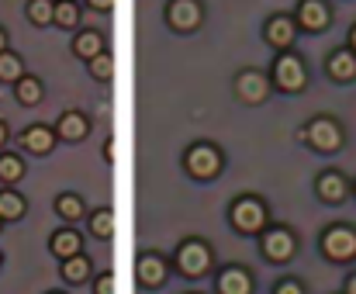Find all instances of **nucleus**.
Returning <instances> with one entry per match:
<instances>
[{
  "label": "nucleus",
  "instance_id": "f257e3e1",
  "mask_svg": "<svg viewBox=\"0 0 356 294\" xmlns=\"http://www.w3.org/2000/svg\"><path fill=\"white\" fill-rule=\"evenodd\" d=\"M218 170H222V156H218V149L194 146L191 152H187V173H191V177H197V180H211Z\"/></svg>",
  "mask_w": 356,
  "mask_h": 294
},
{
  "label": "nucleus",
  "instance_id": "f03ea898",
  "mask_svg": "<svg viewBox=\"0 0 356 294\" xmlns=\"http://www.w3.org/2000/svg\"><path fill=\"white\" fill-rule=\"evenodd\" d=\"M232 225H236L242 236L259 232V229L266 225V211H263V204H259V201H252V197L238 201L236 208H232Z\"/></svg>",
  "mask_w": 356,
  "mask_h": 294
},
{
  "label": "nucleus",
  "instance_id": "7ed1b4c3",
  "mask_svg": "<svg viewBox=\"0 0 356 294\" xmlns=\"http://www.w3.org/2000/svg\"><path fill=\"white\" fill-rule=\"evenodd\" d=\"M273 83H277L280 90H287V94H298V90L305 87V66H301V59L280 56L277 66H273Z\"/></svg>",
  "mask_w": 356,
  "mask_h": 294
},
{
  "label": "nucleus",
  "instance_id": "20e7f679",
  "mask_svg": "<svg viewBox=\"0 0 356 294\" xmlns=\"http://www.w3.org/2000/svg\"><path fill=\"white\" fill-rule=\"evenodd\" d=\"M177 267L187 274V277H201L208 267H211V253L204 243H184L180 253H177Z\"/></svg>",
  "mask_w": 356,
  "mask_h": 294
},
{
  "label": "nucleus",
  "instance_id": "39448f33",
  "mask_svg": "<svg viewBox=\"0 0 356 294\" xmlns=\"http://www.w3.org/2000/svg\"><path fill=\"white\" fill-rule=\"evenodd\" d=\"M305 136H308L312 146L322 149V152H336V149L343 146V132H339V125H332V122H325V118L312 122V129H308Z\"/></svg>",
  "mask_w": 356,
  "mask_h": 294
},
{
  "label": "nucleus",
  "instance_id": "423d86ee",
  "mask_svg": "<svg viewBox=\"0 0 356 294\" xmlns=\"http://www.w3.org/2000/svg\"><path fill=\"white\" fill-rule=\"evenodd\" d=\"M236 90H238V97H242L245 104H259V101H266V94H270V83H266V76H263V73H256V70H245V73H238Z\"/></svg>",
  "mask_w": 356,
  "mask_h": 294
},
{
  "label": "nucleus",
  "instance_id": "0eeeda50",
  "mask_svg": "<svg viewBox=\"0 0 356 294\" xmlns=\"http://www.w3.org/2000/svg\"><path fill=\"white\" fill-rule=\"evenodd\" d=\"M201 3L197 0H173L170 3V24L177 28V31H191V28H197L201 24Z\"/></svg>",
  "mask_w": 356,
  "mask_h": 294
},
{
  "label": "nucleus",
  "instance_id": "6e6552de",
  "mask_svg": "<svg viewBox=\"0 0 356 294\" xmlns=\"http://www.w3.org/2000/svg\"><path fill=\"white\" fill-rule=\"evenodd\" d=\"M263 253H266V260H273V263L291 260V256H294V236H291L287 229H273V232L263 239Z\"/></svg>",
  "mask_w": 356,
  "mask_h": 294
},
{
  "label": "nucleus",
  "instance_id": "1a4fd4ad",
  "mask_svg": "<svg viewBox=\"0 0 356 294\" xmlns=\"http://www.w3.org/2000/svg\"><path fill=\"white\" fill-rule=\"evenodd\" d=\"M322 246H325V253H329L332 260H353L356 256V236L350 229H332Z\"/></svg>",
  "mask_w": 356,
  "mask_h": 294
},
{
  "label": "nucleus",
  "instance_id": "9d476101",
  "mask_svg": "<svg viewBox=\"0 0 356 294\" xmlns=\"http://www.w3.org/2000/svg\"><path fill=\"white\" fill-rule=\"evenodd\" d=\"M298 24L308 28V31H322L329 24V7L322 0H305L301 10H298Z\"/></svg>",
  "mask_w": 356,
  "mask_h": 294
},
{
  "label": "nucleus",
  "instance_id": "9b49d317",
  "mask_svg": "<svg viewBox=\"0 0 356 294\" xmlns=\"http://www.w3.org/2000/svg\"><path fill=\"white\" fill-rule=\"evenodd\" d=\"M294 21H287V17H270L266 21V42L273 45V49H287L291 42H294Z\"/></svg>",
  "mask_w": 356,
  "mask_h": 294
},
{
  "label": "nucleus",
  "instance_id": "f8f14e48",
  "mask_svg": "<svg viewBox=\"0 0 356 294\" xmlns=\"http://www.w3.org/2000/svg\"><path fill=\"white\" fill-rule=\"evenodd\" d=\"M56 146V132L52 129H45V125H35V129H28L24 132V149L28 152H38V156H45L49 149Z\"/></svg>",
  "mask_w": 356,
  "mask_h": 294
},
{
  "label": "nucleus",
  "instance_id": "ddd939ff",
  "mask_svg": "<svg viewBox=\"0 0 356 294\" xmlns=\"http://www.w3.org/2000/svg\"><path fill=\"white\" fill-rule=\"evenodd\" d=\"M56 136H59V139H66V142H76V139H83V136H87V118H83V115H76V111L63 115V118H59V129H56Z\"/></svg>",
  "mask_w": 356,
  "mask_h": 294
},
{
  "label": "nucleus",
  "instance_id": "4468645a",
  "mask_svg": "<svg viewBox=\"0 0 356 294\" xmlns=\"http://www.w3.org/2000/svg\"><path fill=\"white\" fill-rule=\"evenodd\" d=\"M252 291V277L245 270H225L218 277V294H249Z\"/></svg>",
  "mask_w": 356,
  "mask_h": 294
},
{
  "label": "nucleus",
  "instance_id": "2eb2a0df",
  "mask_svg": "<svg viewBox=\"0 0 356 294\" xmlns=\"http://www.w3.org/2000/svg\"><path fill=\"white\" fill-rule=\"evenodd\" d=\"M73 52H76L80 59H94V56H101V52H104V42H101V35H97V31H83V35H76Z\"/></svg>",
  "mask_w": 356,
  "mask_h": 294
},
{
  "label": "nucleus",
  "instance_id": "dca6fc26",
  "mask_svg": "<svg viewBox=\"0 0 356 294\" xmlns=\"http://www.w3.org/2000/svg\"><path fill=\"white\" fill-rule=\"evenodd\" d=\"M318 194H322L325 201H343V197H346V180H343L339 173H325V177L318 180Z\"/></svg>",
  "mask_w": 356,
  "mask_h": 294
},
{
  "label": "nucleus",
  "instance_id": "f3484780",
  "mask_svg": "<svg viewBox=\"0 0 356 294\" xmlns=\"http://www.w3.org/2000/svg\"><path fill=\"white\" fill-rule=\"evenodd\" d=\"M138 281H142L145 288H156V284H163V260H156V256H145V260H138Z\"/></svg>",
  "mask_w": 356,
  "mask_h": 294
},
{
  "label": "nucleus",
  "instance_id": "a211bd4d",
  "mask_svg": "<svg viewBox=\"0 0 356 294\" xmlns=\"http://www.w3.org/2000/svg\"><path fill=\"white\" fill-rule=\"evenodd\" d=\"M329 73H332L336 80H353L356 76V56H350V52H336V56L329 59Z\"/></svg>",
  "mask_w": 356,
  "mask_h": 294
},
{
  "label": "nucleus",
  "instance_id": "6ab92c4d",
  "mask_svg": "<svg viewBox=\"0 0 356 294\" xmlns=\"http://www.w3.org/2000/svg\"><path fill=\"white\" fill-rule=\"evenodd\" d=\"M17 101H21L24 108H35V104L42 101V83H38L35 76H21V80H17Z\"/></svg>",
  "mask_w": 356,
  "mask_h": 294
},
{
  "label": "nucleus",
  "instance_id": "aec40b11",
  "mask_svg": "<svg viewBox=\"0 0 356 294\" xmlns=\"http://www.w3.org/2000/svg\"><path fill=\"white\" fill-rule=\"evenodd\" d=\"M76 250H80V236L76 232H56L52 236V253L56 256L70 260V256H76Z\"/></svg>",
  "mask_w": 356,
  "mask_h": 294
},
{
  "label": "nucleus",
  "instance_id": "412c9836",
  "mask_svg": "<svg viewBox=\"0 0 356 294\" xmlns=\"http://www.w3.org/2000/svg\"><path fill=\"white\" fill-rule=\"evenodd\" d=\"M21 215H24V201H21V194L3 190V194H0V218H3V222H14V218H21Z\"/></svg>",
  "mask_w": 356,
  "mask_h": 294
},
{
  "label": "nucleus",
  "instance_id": "4be33fe9",
  "mask_svg": "<svg viewBox=\"0 0 356 294\" xmlns=\"http://www.w3.org/2000/svg\"><path fill=\"white\" fill-rule=\"evenodd\" d=\"M28 17L35 24H52L56 21V3L52 0H31L28 3Z\"/></svg>",
  "mask_w": 356,
  "mask_h": 294
},
{
  "label": "nucleus",
  "instance_id": "5701e85b",
  "mask_svg": "<svg viewBox=\"0 0 356 294\" xmlns=\"http://www.w3.org/2000/svg\"><path fill=\"white\" fill-rule=\"evenodd\" d=\"M17 80H21V59L0 52V83H17Z\"/></svg>",
  "mask_w": 356,
  "mask_h": 294
},
{
  "label": "nucleus",
  "instance_id": "b1692460",
  "mask_svg": "<svg viewBox=\"0 0 356 294\" xmlns=\"http://www.w3.org/2000/svg\"><path fill=\"white\" fill-rule=\"evenodd\" d=\"M90 232H94L97 239H111V236H115V215H111V211H97V215L90 218Z\"/></svg>",
  "mask_w": 356,
  "mask_h": 294
},
{
  "label": "nucleus",
  "instance_id": "393cba45",
  "mask_svg": "<svg viewBox=\"0 0 356 294\" xmlns=\"http://www.w3.org/2000/svg\"><path fill=\"white\" fill-rule=\"evenodd\" d=\"M87 274H90V263H87L83 256H70V260H66V267H63V277H66L70 284H80Z\"/></svg>",
  "mask_w": 356,
  "mask_h": 294
},
{
  "label": "nucleus",
  "instance_id": "a878e982",
  "mask_svg": "<svg viewBox=\"0 0 356 294\" xmlns=\"http://www.w3.org/2000/svg\"><path fill=\"white\" fill-rule=\"evenodd\" d=\"M21 177H24L21 159H17V156H0V180H3V183H17Z\"/></svg>",
  "mask_w": 356,
  "mask_h": 294
},
{
  "label": "nucleus",
  "instance_id": "bb28decb",
  "mask_svg": "<svg viewBox=\"0 0 356 294\" xmlns=\"http://www.w3.org/2000/svg\"><path fill=\"white\" fill-rule=\"evenodd\" d=\"M56 211H59L63 218H70V222H73V218H80V215H83V201H80L76 194H63V197L56 201Z\"/></svg>",
  "mask_w": 356,
  "mask_h": 294
},
{
  "label": "nucleus",
  "instance_id": "cd10ccee",
  "mask_svg": "<svg viewBox=\"0 0 356 294\" xmlns=\"http://www.w3.org/2000/svg\"><path fill=\"white\" fill-rule=\"evenodd\" d=\"M76 17H80V14H76V3H73V0H59V3H56V24H59V28H73Z\"/></svg>",
  "mask_w": 356,
  "mask_h": 294
},
{
  "label": "nucleus",
  "instance_id": "c85d7f7f",
  "mask_svg": "<svg viewBox=\"0 0 356 294\" xmlns=\"http://www.w3.org/2000/svg\"><path fill=\"white\" fill-rule=\"evenodd\" d=\"M90 73H94L97 80H108V76L115 73V59H111V56H104V52H101V56H94V59H90Z\"/></svg>",
  "mask_w": 356,
  "mask_h": 294
},
{
  "label": "nucleus",
  "instance_id": "c756f323",
  "mask_svg": "<svg viewBox=\"0 0 356 294\" xmlns=\"http://www.w3.org/2000/svg\"><path fill=\"white\" fill-rule=\"evenodd\" d=\"M97 294H115V277H101L97 281Z\"/></svg>",
  "mask_w": 356,
  "mask_h": 294
},
{
  "label": "nucleus",
  "instance_id": "7c9ffc66",
  "mask_svg": "<svg viewBox=\"0 0 356 294\" xmlns=\"http://www.w3.org/2000/svg\"><path fill=\"white\" fill-rule=\"evenodd\" d=\"M273 294H301V288L287 281V284H280V288H277V291H273Z\"/></svg>",
  "mask_w": 356,
  "mask_h": 294
},
{
  "label": "nucleus",
  "instance_id": "2f4dec72",
  "mask_svg": "<svg viewBox=\"0 0 356 294\" xmlns=\"http://www.w3.org/2000/svg\"><path fill=\"white\" fill-rule=\"evenodd\" d=\"M115 156H118V149H115V139H111V142L104 146V159H115Z\"/></svg>",
  "mask_w": 356,
  "mask_h": 294
},
{
  "label": "nucleus",
  "instance_id": "473e14b6",
  "mask_svg": "<svg viewBox=\"0 0 356 294\" xmlns=\"http://www.w3.org/2000/svg\"><path fill=\"white\" fill-rule=\"evenodd\" d=\"M90 3H94V7H97V10H108V7H111V3H115V0H90Z\"/></svg>",
  "mask_w": 356,
  "mask_h": 294
},
{
  "label": "nucleus",
  "instance_id": "72a5a7b5",
  "mask_svg": "<svg viewBox=\"0 0 356 294\" xmlns=\"http://www.w3.org/2000/svg\"><path fill=\"white\" fill-rule=\"evenodd\" d=\"M3 139H7V125L0 122V146H3Z\"/></svg>",
  "mask_w": 356,
  "mask_h": 294
},
{
  "label": "nucleus",
  "instance_id": "f704fd0d",
  "mask_svg": "<svg viewBox=\"0 0 356 294\" xmlns=\"http://www.w3.org/2000/svg\"><path fill=\"white\" fill-rule=\"evenodd\" d=\"M3 45H7V35H3V28H0V52H3Z\"/></svg>",
  "mask_w": 356,
  "mask_h": 294
},
{
  "label": "nucleus",
  "instance_id": "c9c22d12",
  "mask_svg": "<svg viewBox=\"0 0 356 294\" xmlns=\"http://www.w3.org/2000/svg\"><path fill=\"white\" fill-rule=\"evenodd\" d=\"M350 294H356V277H353V281H350Z\"/></svg>",
  "mask_w": 356,
  "mask_h": 294
},
{
  "label": "nucleus",
  "instance_id": "e433bc0d",
  "mask_svg": "<svg viewBox=\"0 0 356 294\" xmlns=\"http://www.w3.org/2000/svg\"><path fill=\"white\" fill-rule=\"evenodd\" d=\"M353 49H356V28H353Z\"/></svg>",
  "mask_w": 356,
  "mask_h": 294
},
{
  "label": "nucleus",
  "instance_id": "4c0bfd02",
  "mask_svg": "<svg viewBox=\"0 0 356 294\" xmlns=\"http://www.w3.org/2000/svg\"><path fill=\"white\" fill-rule=\"evenodd\" d=\"M0 222H3V218H0Z\"/></svg>",
  "mask_w": 356,
  "mask_h": 294
}]
</instances>
